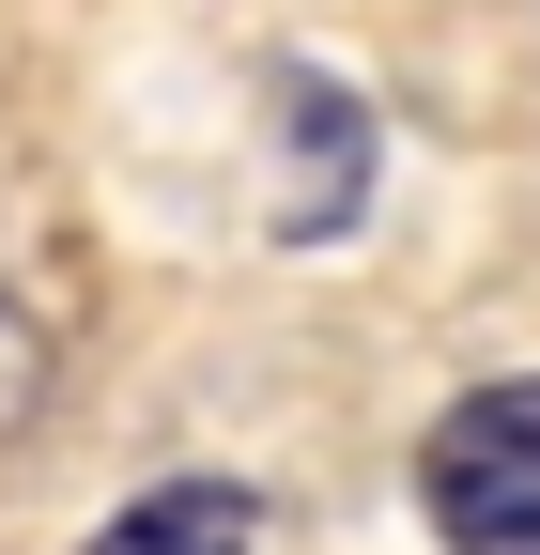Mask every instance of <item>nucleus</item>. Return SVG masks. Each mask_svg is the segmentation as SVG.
Segmentation results:
<instances>
[{
  "mask_svg": "<svg viewBox=\"0 0 540 555\" xmlns=\"http://www.w3.org/2000/svg\"><path fill=\"white\" fill-rule=\"evenodd\" d=\"M417 509L448 555H540V371L525 386H463L417 448Z\"/></svg>",
  "mask_w": 540,
  "mask_h": 555,
  "instance_id": "obj_1",
  "label": "nucleus"
},
{
  "mask_svg": "<svg viewBox=\"0 0 540 555\" xmlns=\"http://www.w3.org/2000/svg\"><path fill=\"white\" fill-rule=\"evenodd\" d=\"M93 555H262V509L232 478H170V494H140L124 525H93Z\"/></svg>",
  "mask_w": 540,
  "mask_h": 555,
  "instance_id": "obj_2",
  "label": "nucleus"
},
{
  "mask_svg": "<svg viewBox=\"0 0 540 555\" xmlns=\"http://www.w3.org/2000/svg\"><path fill=\"white\" fill-rule=\"evenodd\" d=\"M31 401H47V324H31L16 294H0V448L31 433Z\"/></svg>",
  "mask_w": 540,
  "mask_h": 555,
  "instance_id": "obj_3",
  "label": "nucleus"
}]
</instances>
